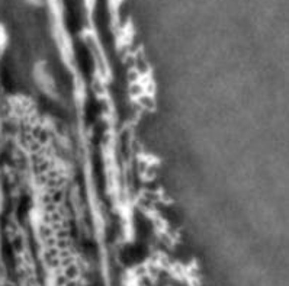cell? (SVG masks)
I'll return each instance as SVG.
<instances>
[{
  "label": "cell",
  "instance_id": "6da1fadb",
  "mask_svg": "<svg viewBox=\"0 0 289 286\" xmlns=\"http://www.w3.org/2000/svg\"><path fill=\"white\" fill-rule=\"evenodd\" d=\"M77 59H79V61H80L82 69L87 73L90 72V69H92L93 63H92V59H90V55H89V52H87V49H86V48H80V51L77 52Z\"/></svg>",
  "mask_w": 289,
  "mask_h": 286
}]
</instances>
